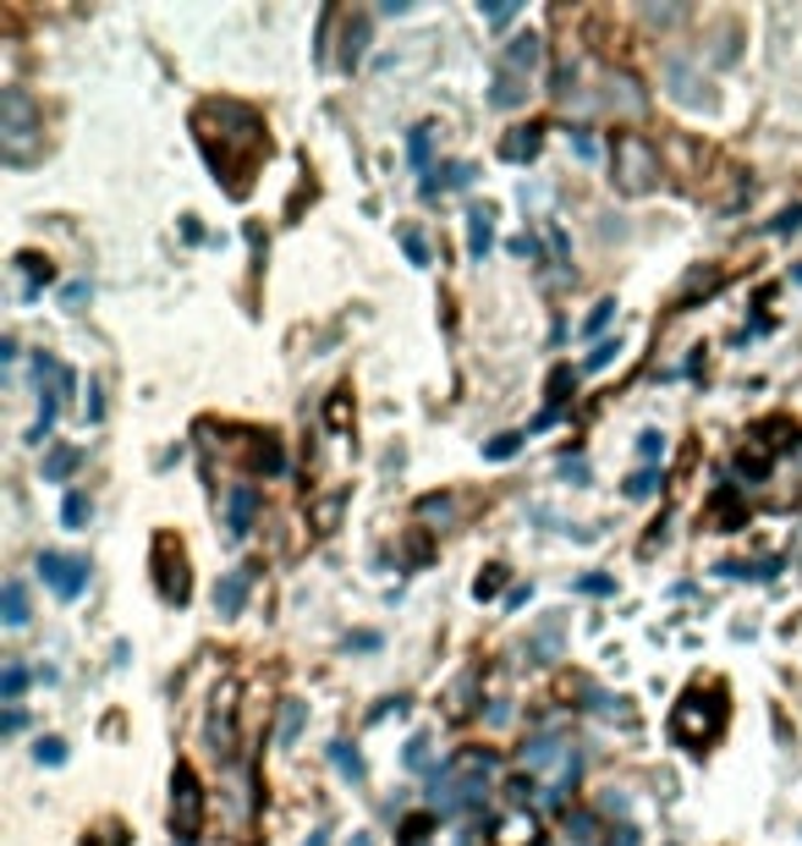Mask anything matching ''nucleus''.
Here are the masks:
<instances>
[{
  "label": "nucleus",
  "mask_w": 802,
  "mask_h": 846,
  "mask_svg": "<svg viewBox=\"0 0 802 846\" xmlns=\"http://www.w3.org/2000/svg\"><path fill=\"white\" fill-rule=\"evenodd\" d=\"M654 489H660V473H654V467H643V473L627 478V495H632V500H649Z\"/></svg>",
  "instance_id": "c756f323"
},
{
  "label": "nucleus",
  "mask_w": 802,
  "mask_h": 846,
  "mask_svg": "<svg viewBox=\"0 0 802 846\" xmlns=\"http://www.w3.org/2000/svg\"><path fill=\"white\" fill-rule=\"evenodd\" d=\"M198 825H204V787H198L193 764H176V776H171V831H176V842H193Z\"/></svg>",
  "instance_id": "39448f33"
},
{
  "label": "nucleus",
  "mask_w": 802,
  "mask_h": 846,
  "mask_svg": "<svg viewBox=\"0 0 802 846\" xmlns=\"http://www.w3.org/2000/svg\"><path fill=\"white\" fill-rule=\"evenodd\" d=\"M401 248H407V259H412V264H429V242H423L418 231H401Z\"/></svg>",
  "instance_id": "e433bc0d"
},
{
  "label": "nucleus",
  "mask_w": 802,
  "mask_h": 846,
  "mask_svg": "<svg viewBox=\"0 0 802 846\" xmlns=\"http://www.w3.org/2000/svg\"><path fill=\"white\" fill-rule=\"evenodd\" d=\"M561 478L583 484V478H588V462H583V456H566V462H561Z\"/></svg>",
  "instance_id": "79ce46f5"
},
{
  "label": "nucleus",
  "mask_w": 802,
  "mask_h": 846,
  "mask_svg": "<svg viewBox=\"0 0 802 846\" xmlns=\"http://www.w3.org/2000/svg\"><path fill=\"white\" fill-rule=\"evenodd\" d=\"M176 846H193V842H176Z\"/></svg>",
  "instance_id": "4d7b16f0"
},
{
  "label": "nucleus",
  "mask_w": 802,
  "mask_h": 846,
  "mask_svg": "<svg viewBox=\"0 0 802 846\" xmlns=\"http://www.w3.org/2000/svg\"><path fill=\"white\" fill-rule=\"evenodd\" d=\"M0 610H6V627H28V588L17 577H6L0 588Z\"/></svg>",
  "instance_id": "dca6fc26"
},
{
  "label": "nucleus",
  "mask_w": 802,
  "mask_h": 846,
  "mask_svg": "<svg viewBox=\"0 0 802 846\" xmlns=\"http://www.w3.org/2000/svg\"><path fill=\"white\" fill-rule=\"evenodd\" d=\"M709 511H715L720 533H737V528H743V511H737V489H731V484H726V489L715 495V506H709Z\"/></svg>",
  "instance_id": "412c9836"
},
{
  "label": "nucleus",
  "mask_w": 802,
  "mask_h": 846,
  "mask_svg": "<svg viewBox=\"0 0 802 846\" xmlns=\"http://www.w3.org/2000/svg\"><path fill=\"white\" fill-rule=\"evenodd\" d=\"M638 456H643V462H660V456H665V434H660V429H643V434H638Z\"/></svg>",
  "instance_id": "2f4dec72"
},
{
  "label": "nucleus",
  "mask_w": 802,
  "mask_h": 846,
  "mask_svg": "<svg viewBox=\"0 0 802 846\" xmlns=\"http://www.w3.org/2000/svg\"><path fill=\"white\" fill-rule=\"evenodd\" d=\"M544 61V44H539V33H517L511 44H506V55H500V66L495 72H511V77H533V66Z\"/></svg>",
  "instance_id": "1a4fd4ad"
},
{
  "label": "nucleus",
  "mask_w": 802,
  "mask_h": 846,
  "mask_svg": "<svg viewBox=\"0 0 802 846\" xmlns=\"http://www.w3.org/2000/svg\"><path fill=\"white\" fill-rule=\"evenodd\" d=\"M440 176H445V187H467V182H473V165H467V160H456V165H445Z\"/></svg>",
  "instance_id": "ea45409f"
},
{
  "label": "nucleus",
  "mask_w": 802,
  "mask_h": 846,
  "mask_svg": "<svg viewBox=\"0 0 802 846\" xmlns=\"http://www.w3.org/2000/svg\"><path fill=\"white\" fill-rule=\"evenodd\" d=\"M39 154V116H33V99L22 88H6L0 94V160L6 165H28Z\"/></svg>",
  "instance_id": "7ed1b4c3"
},
{
  "label": "nucleus",
  "mask_w": 802,
  "mask_h": 846,
  "mask_svg": "<svg viewBox=\"0 0 802 846\" xmlns=\"http://www.w3.org/2000/svg\"><path fill=\"white\" fill-rule=\"evenodd\" d=\"M533 842H539V820L522 814V809L506 814V820L495 825V846H533Z\"/></svg>",
  "instance_id": "f8f14e48"
},
{
  "label": "nucleus",
  "mask_w": 802,
  "mask_h": 846,
  "mask_svg": "<svg viewBox=\"0 0 802 846\" xmlns=\"http://www.w3.org/2000/svg\"><path fill=\"white\" fill-rule=\"evenodd\" d=\"M484 17H489V22H495V28H506V22H511V17H517V6H484Z\"/></svg>",
  "instance_id": "c03bdc74"
},
{
  "label": "nucleus",
  "mask_w": 802,
  "mask_h": 846,
  "mask_svg": "<svg viewBox=\"0 0 802 846\" xmlns=\"http://www.w3.org/2000/svg\"><path fill=\"white\" fill-rule=\"evenodd\" d=\"M105 419V402H99V386H88V423Z\"/></svg>",
  "instance_id": "49530a36"
},
{
  "label": "nucleus",
  "mask_w": 802,
  "mask_h": 846,
  "mask_svg": "<svg viewBox=\"0 0 802 846\" xmlns=\"http://www.w3.org/2000/svg\"><path fill=\"white\" fill-rule=\"evenodd\" d=\"M577 588H583V594H610V577H583Z\"/></svg>",
  "instance_id": "8fccbe9b"
},
{
  "label": "nucleus",
  "mask_w": 802,
  "mask_h": 846,
  "mask_svg": "<svg viewBox=\"0 0 802 846\" xmlns=\"http://www.w3.org/2000/svg\"><path fill=\"white\" fill-rule=\"evenodd\" d=\"M33 759L55 770V764H66V742H61V737H39V748H33Z\"/></svg>",
  "instance_id": "7c9ffc66"
},
{
  "label": "nucleus",
  "mask_w": 802,
  "mask_h": 846,
  "mask_svg": "<svg viewBox=\"0 0 802 846\" xmlns=\"http://www.w3.org/2000/svg\"><path fill=\"white\" fill-rule=\"evenodd\" d=\"M407 154H412V165H418V171H429V154H434V127H412Z\"/></svg>",
  "instance_id": "a878e982"
},
{
  "label": "nucleus",
  "mask_w": 802,
  "mask_h": 846,
  "mask_svg": "<svg viewBox=\"0 0 802 846\" xmlns=\"http://www.w3.org/2000/svg\"><path fill=\"white\" fill-rule=\"evenodd\" d=\"M336 517H342V500H319V506H314V522H319V533H330V528H336Z\"/></svg>",
  "instance_id": "58836bf2"
},
{
  "label": "nucleus",
  "mask_w": 802,
  "mask_h": 846,
  "mask_svg": "<svg viewBox=\"0 0 802 846\" xmlns=\"http://www.w3.org/2000/svg\"><path fill=\"white\" fill-rule=\"evenodd\" d=\"M798 281H802V264H798Z\"/></svg>",
  "instance_id": "6e6d98bb"
},
{
  "label": "nucleus",
  "mask_w": 802,
  "mask_h": 846,
  "mask_svg": "<svg viewBox=\"0 0 802 846\" xmlns=\"http://www.w3.org/2000/svg\"><path fill=\"white\" fill-rule=\"evenodd\" d=\"M665 77L676 83V99H682V105H704V99H709V94H698V77H693L682 61H671V66H665Z\"/></svg>",
  "instance_id": "aec40b11"
},
{
  "label": "nucleus",
  "mask_w": 802,
  "mask_h": 846,
  "mask_svg": "<svg viewBox=\"0 0 802 846\" xmlns=\"http://www.w3.org/2000/svg\"><path fill=\"white\" fill-rule=\"evenodd\" d=\"M610 846H638V831H632V825H621V831H610Z\"/></svg>",
  "instance_id": "3c124183"
},
{
  "label": "nucleus",
  "mask_w": 802,
  "mask_h": 846,
  "mask_svg": "<svg viewBox=\"0 0 802 846\" xmlns=\"http://www.w3.org/2000/svg\"><path fill=\"white\" fill-rule=\"evenodd\" d=\"M39 577L61 594V599H77L88 588V561L83 555H61V550H44L39 555Z\"/></svg>",
  "instance_id": "0eeeda50"
},
{
  "label": "nucleus",
  "mask_w": 802,
  "mask_h": 846,
  "mask_svg": "<svg viewBox=\"0 0 802 846\" xmlns=\"http://www.w3.org/2000/svg\"><path fill=\"white\" fill-rule=\"evenodd\" d=\"M511 253H517V259H533V253H539V242H533V237H517V242H511Z\"/></svg>",
  "instance_id": "de8ad7c7"
},
{
  "label": "nucleus",
  "mask_w": 802,
  "mask_h": 846,
  "mask_svg": "<svg viewBox=\"0 0 802 846\" xmlns=\"http://www.w3.org/2000/svg\"><path fill=\"white\" fill-rule=\"evenodd\" d=\"M517 445H522V434H495V440L484 445V456H489V462H506V456H517Z\"/></svg>",
  "instance_id": "473e14b6"
},
{
  "label": "nucleus",
  "mask_w": 802,
  "mask_h": 846,
  "mask_svg": "<svg viewBox=\"0 0 802 846\" xmlns=\"http://www.w3.org/2000/svg\"><path fill=\"white\" fill-rule=\"evenodd\" d=\"M248 588H253V566L226 572V577H220V588H215V610H220V616H237V610H242V599H248Z\"/></svg>",
  "instance_id": "9d476101"
},
{
  "label": "nucleus",
  "mask_w": 802,
  "mask_h": 846,
  "mask_svg": "<svg viewBox=\"0 0 802 846\" xmlns=\"http://www.w3.org/2000/svg\"><path fill=\"white\" fill-rule=\"evenodd\" d=\"M88 517H94V500H88V495H66V506H61V522H66V528H83Z\"/></svg>",
  "instance_id": "cd10ccee"
},
{
  "label": "nucleus",
  "mask_w": 802,
  "mask_h": 846,
  "mask_svg": "<svg viewBox=\"0 0 802 846\" xmlns=\"http://www.w3.org/2000/svg\"><path fill=\"white\" fill-rule=\"evenodd\" d=\"M550 759H561V748H555L550 737H533V742L522 748V764H528V770H544Z\"/></svg>",
  "instance_id": "bb28decb"
},
{
  "label": "nucleus",
  "mask_w": 802,
  "mask_h": 846,
  "mask_svg": "<svg viewBox=\"0 0 802 846\" xmlns=\"http://www.w3.org/2000/svg\"><path fill=\"white\" fill-rule=\"evenodd\" d=\"M231 698H237V687H220L215 715H209V742H215L220 759H231Z\"/></svg>",
  "instance_id": "9b49d317"
},
{
  "label": "nucleus",
  "mask_w": 802,
  "mask_h": 846,
  "mask_svg": "<svg viewBox=\"0 0 802 846\" xmlns=\"http://www.w3.org/2000/svg\"><path fill=\"white\" fill-rule=\"evenodd\" d=\"M555 643H561V621H544V627H539V638H533V654H539V660H550V654H555Z\"/></svg>",
  "instance_id": "72a5a7b5"
},
{
  "label": "nucleus",
  "mask_w": 802,
  "mask_h": 846,
  "mask_svg": "<svg viewBox=\"0 0 802 846\" xmlns=\"http://www.w3.org/2000/svg\"><path fill=\"white\" fill-rule=\"evenodd\" d=\"M253 462H259L264 473H281V467H286V456H281V445H275V440H264V445L253 451Z\"/></svg>",
  "instance_id": "f704fd0d"
},
{
  "label": "nucleus",
  "mask_w": 802,
  "mask_h": 846,
  "mask_svg": "<svg viewBox=\"0 0 802 846\" xmlns=\"http://www.w3.org/2000/svg\"><path fill=\"white\" fill-rule=\"evenodd\" d=\"M17 264H22V275H28V286H22V292H28V303H33V297H39V286H50V281H55V270H50L44 259H33V253H22Z\"/></svg>",
  "instance_id": "4be33fe9"
},
{
  "label": "nucleus",
  "mask_w": 802,
  "mask_h": 846,
  "mask_svg": "<svg viewBox=\"0 0 802 846\" xmlns=\"http://www.w3.org/2000/svg\"><path fill=\"white\" fill-rule=\"evenodd\" d=\"M77 462H83V451H77V445H55V451L44 456V484L72 478V473H77Z\"/></svg>",
  "instance_id": "2eb2a0df"
},
{
  "label": "nucleus",
  "mask_w": 802,
  "mask_h": 846,
  "mask_svg": "<svg viewBox=\"0 0 802 846\" xmlns=\"http://www.w3.org/2000/svg\"><path fill=\"white\" fill-rule=\"evenodd\" d=\"M539 143H544V127H533V121H528V127H511V138L500 143V154H506L511 165H522V160H533V154H539Z\"/></svg>",
  "instance_id": "ddd939ff"
},
{
  "label": "nucleus",
  "mask_w": 802,
  "mask_h": 846,
  "mask_svg": "<svg viewBox=\"0 0 802 846\" xmlns=\"http://www.w3.org/2000/svg\"><path fill=\"white\" fill-rule=\"evenodd\" d=\"M500 583H506V566H484V572H478V583H473V594H478V599H489Z\"/></svg>",
  "instance_id": "c9c22d12"
},
{
  "label": "nucleus",
  "mask_w": 802,
  "mask_h": 846,
  "mask_svg": "<svg viewBox=\"0 0 802 846\" xmlns=\"http://www.w3.org/2000/svg\"><path fill=\"white\" fill-rule=\"evenodd\" d=\"M303 720H308V704L286 698V709H281V726H275V737H281V742H297V737H303Z\"/></svg>",
  "instance_id": "b1692460"
},
{
  "label": "nucleus",
  "mask_w": 802,
  "mask_h": 846,
  "mask_svg": "<svg viewBox=\"0 0 802 846\" xmlns=\"http://www.w3.org/2000/svg\"><path fill=\"white\" fill-rule=\"evenodd\" d=\"M193 127H198V143H204L209 165L226 176V187H231V193H248V171L270 154L264 121H259L248 105L220 99V105H204V110L193 116Z\"/></svg>",
  "instance_id": "f257e3e1"
},
{
  "label": "nucleus",
  "mask_w": 802,
  "mask_h": 846,
  "mask_svg": "<svg viewBox=\"0 0 802 846\" xmlns=\"http://www.w3.org/2000/svg\"><path fill=\"white\" fill-rule=\"evenodd\" d=\"M364 44H369V17H347V44H342V66L347 72L364 61Z\"/></svg>",
  "instance_id": "f3484780"
},
{
  "label": "nucleus",
  "mask_w": 802,
  "mask_h": 846,
  "mask_svg": "<svg viewBox=\"0 0 802 846\" xmlns=\"http://www.w3.org/2000/svg\"><path fill=\"white\" fill-rule=\"evenodd\" d=\"M572 149H577V160H594L599 149H594V138L588 132H572Z\"/></svg>",
  "instance_id": "a18cd8bd"
},
{
  "label": "nucleus",
  "mask_w": 802,
  "mask_h": 846,
  "mask_svg": "<svg viewBox=\"0 0 802 846\" xmlns=\"http://www.w3.org/2000/svg\"><path fill=\"white\" fill-rule=\"evenodd\" d=\"M798 226H802V209H787V215L776 220V231H798Z\"/></svg>",
  "instance_id": "603ef678"
},
{
  "label": "nucleus",
  "mask_w": 802,
  "mask_h": 846,
  "mask_svg": "<svg viewBox=\"0 0 802 846\" xmlns=\"http://www.w3.org/2000/svg\"><path fill=\"white\" fill-rule=\"evenodd\" d=\"M500 110H511V105H522L528 99V77H511V72H495V94H489Z\"/></svg>",
  "instance_id": "a211bd4d"
},
{
  "label": "nucleus",
  "mask_w": 802,
  "mask_h": 846,
  "mask_svg": "<svg viewBox=\"0 0 802 846\" xmlns=\"http://www.w3.org/2000/svg\"><path fill=\"white\" fill-rule=\"evenodd\" d=\"M616 352H621V341H599V347L588 352V369H610V364H616Z\"/></svg>",
  "instance_id": "4c0bfd02"
},
{
  "label": "nucleus",
  "mask_w": 802,
  "mask_h": 846,
  "mask_svg": "<svg viewBox=\"0 0 802 846\" xmlns=\"http://www.w3.org/2000/svg\"><path fill=\"white\" fill-rule=\"evenodd\" d=\"M330 759H336V770H342L353 787H364V776H369V770H364V753H358L353 742H330Z\"/></svg>",
  "instance_id": "6ab92c4d"
},
{
  "label": "nucleus",
  "mask_w": 802,
  "mask_h": 846,
  "mask_svg": "<svg viewBox=\"0 0 802 846\" xmlns=\"http://www.w3.org/2000/svg\"><path fill=\"white\" fill-rule=\"evenodd\" d=\"M610 105H621L627 116H638V110H643V94H638V83H632V77H610Z\"/></svg>",
  "instance_id": "393cba45"
},
{
  "label": "nucleus",
  "mask_w": 802,
  "mask_h": 846,
  "mask_svg": "<svg viewBox=\"0 0 802 846\" xmlns=\"http://www.w3.org/2000/svg\"><path fill=\"white\" fill-rule=\"evenodd\" d=\"M407 764H412V770L429 764V737H412V742H407Z\"/></svg>",
  "instance_id": "a19ab883"
},
{
  "label": "nucleus",
  "mask_w": 802,
  "mask_h": 846,
  "mask_svg": "<svg viewBox=\"0 0 802 846\" xmlns=\"http://www.w3.org/2000/svg\"><path fill=\"white\" fill-rule=\"evenodd\" d=\"M489 242H495V209H489V204H484V209H467V253L484 259Z\"/></svg>",
  "instance_id": "4468645a"
},
{
  "label": "nucleus",
  "mask_w": 802,
  "mask_h": 846,
  "mask_svg": "<svg viewBox=\"0 0 802 846\" xmlns=\"http://www.w3.org/2000/svg\"><path fill=\"white\" fill-rule=\"evenodd\" d=\"M610 319H616V297H605V303H594V314L583 319V336H599V330H605Z\"/></svg>",
  "instance_id": "c85d7f7f"
},
{
  "label": "nucleus",
  "mask_w": 802,
  "mask_h": 846,
  "mask_svg": "<svg viewBox=\"0 0 802 846\" xmlns=\"http://www.w3.org/2000/svg\"><path fill=\"white\" fill-rule=\"evenodd\" d=\"M671 731H676V742H687V748L715 742V737L726 731V698H720V687H693V693H682V704L671 709Z\"/></svg>",
  "instance_id": "f03ea898"
},
{
  "label": "nucleus",
  "mask_w": 802,
  "mask_h": 846,
  "mask_svg": "<svg viewBox=\"0 0 802 846\" xmlns=\"http://www.w3.org/2000/svg\"><path fill=\"white\" fill-rule=\"evenodd\" d=\"M347 846H375V842H369V836H353V842H347Z\"/></svg>",
  "instance_id": "5fc2aeb1"
},
{
  "label": "nucleus",
  "mask_w": 802,
  "mask_h": 846,
  "mask_svg": "<svg viewBox=\"0 0 802 846\" xmlns=\"http://www.w3.org/2000/svg\"><path fill=\"white\" fill-rule=\"evenodd\" d=\"M154 583H160V594H165L171 605H187V599H193L187 555L176 550V539H171V533H160V539H154Z\"/></svg>",
  "instance_id": "423d86ee"
},
{
  "label": "nucleus",
  "mask_w": 802,
  "mask_h": 846,
  "mask_svg": "<svg viewBox=\"0 0 802 846\" xmlns=\"http://www.w3.org/2000/svg\"><path fill=\"white\" fill-rule=\"evenodd\" d=\"M610 154H616V182H621L627 193H649V187H654V176H660V154H654L649 138L621 132V138L610 143Z\"/></svg>",
  "instance_id": "20e7f679"
},
{
  "label": "nucleus",
  "mask_w": 802,
  "mask_h": 846,
  "mask_svg": "<svg viewBox=\"0 0 802 846\" xmlns=\"http://www.w3.org/2000/svg\"><path fill=\"white\" fill-rule=\"evenodd\" d=\"M83 303H88V286H83V281H77V286H66V308H83Z\"/></svg>",
  "instance_id": "09e8293b"
},
{
  "label": "nucleus",
  "mask_w": 802,
  "mask_h": 846,
  "mask_svg": "<svg viewBox=\"0 0 802 846\" xmlns=\"http://www.w3.org/2000/svg\"><path fill=\"white\" fill-rule=\"evenodd\" d=\"M303 846H325V831H314V836H308V842Z\"/></svg>",
  "instance_id": "864d4df0"
},
{
  "label": "nucleus",
  "mask_w": 802,
  "mask_h": 846,
  "mask_svg": "<svg viewBox=\"0 0 802 846\" xmlns=\"http://www.w3.org/2000/svg\"><path fill=\"white\" fill-rule=\"evenodd\" d=\"M259 517V489L253 484H231L226 489V539H248Z\"/></svg>",
  "instance_id": "6e6552de"
},
{
  "label": "nucleus",
  "mask_w": 802,
  "mask_h": 846,
  "mask_svg": "<svg viewBox=\"0 0 802 846\" xmlns=\"http://www.w3.org/2000/svg\"><path fill=\"white\" fill-rule=\"evenodd\" d=\"M22 687H28V665H22V660H6V671H0V698H6L11 709H17Z\"/></svg>",
  "instance_id": "5701e85b"
},
{
  "label": "nucleus",
  "mask_w": 802,
  "mask_h": 846,
  "mask_svg": "<svg viewBox=\"0 0 802 846\" xmlns=\"http://www.w3.org/2000/svg\"><path fill=\"white\" fill-rule=\"evenodd\" d=\"M88 846H127V836H121V825H105V831H99Z\"/></svg>",
  "instance_id": "37998d69"
}]
</instances>
